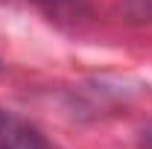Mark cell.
I'll use <instances>...</instances> for the list:
<instances>
[{
	"label": "cell",
	"instance_id": "6da1fadb",
	"mask_svg": "<svg viewBox=\"0 0 152 149\" xmlns=\"http://www.w3.org/2000/svg\"><path fill=\"white\" fill-rule=\"evenodd\" d=\"M0 149H53V146L35 126L20 120L18 114L0 108Z\"/></svg>",
	"mask_w": 152,
	"mask_h": 149
},
{
	"label": "cell",
	"instance_id": "7a4b0ae2",
	"mask_svg": "<svg viewBox=\"0 0 152 149\" xmlns=\"http://www.w3.org/2000/svg\"><path fill=\"white\" fill-rule=\"evenodd\" d=\"M32 3L56 20H79V18L91 15V3L88 0H32Z\"/></svg>",
	"mask_w": 152,
	"mask_h": 149
},
{
	"label": "cell",
	"instance_id": "3957f363",
	"mask_svg": "<svg viewBox=\"0 0 152 149\" xmlns=\"http://www.w3.org/2000/svg\"><path fill=\"white\" fill-rule=\"evenodd\" d=\"M120 15L129 23H152V0H120Z\"/></svg>",
	"mask_w": 152,
	"mask_h": 149
},
{
	"label": "cell",
	"instance_id": "277c9868",
	"mask_svg": "<svg viewBox=\"0 0 152 149\" xmlns=\"http://www.w3.org/2000/svg\"><path fill=\"white\" fill-rule=\"evenodd\" d=\"M146 143H149V149H152V134H149V137H146Z\"/></svg>",
	"mask_w": 152,
	"mask_h": 149
}]
</instances>
